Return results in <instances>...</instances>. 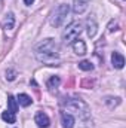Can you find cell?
Instances as JSON below:
<instances>
[{"mask_svg":"<svg viewBox=\"0 0 126 128\" xmlns=\"http://www.w3.org/2000/svg\"><path fill=\"white\" fill-rule=\"evenodd\" d=\"M67 110L74 113L76 116H79L80 119H89L91 118V110L89 107L82 101V100H71L67 103Z\"/></svg>","mask_w":126,"mask_h":128,"instance_id":"obj_1","label":"cell"},{"mask_svg":"<svg viewBox=\"0 0 126 128\" xmlns=\"http://www.w3.org/2000/svg\"><path fill=\"white\" fill-rule=\"evenodd\" d=\"M83 30V26L80 21H73L63 33V40L65 43H73L74 40H77V37L80 36V33Z\"/></svg>","mask_w":126,"mask_h":128,"instance_id":"obj_2","label":"cell"},{"mask_svg":"<svg viewBox=\"0 0 126 128\" xmlns=\"http://www.w3.org/2000/svg\"><path fill=\"white\" fill-rule=\"evenodd\" d=\"M68 12H70V6L68 4H58L57 8H55V10H54V14H52V18H51V24L54 26V27H60V26H63L64 21H65V18H67V15H68Z\"/></svg>","mask_w":126,"mask_h":128,"instance_id":"obj_3","label":"cell"},{"mask_svg":"<svg viewBox=\"0 0 126 128\" xmlns=\"http://www.w3.org/2000/svg\"><path fill=\"white\" fill-rule=\"evenodd\" d=\"M36 54H58V45L54 39H45L36 46Z\"/></svg>","mask_w":126,"mask_h":128,"instance_id":"obj_4","label":"cell"},{"mask_svg":"<svg viewBox=\"0 0 126 128\" xmlns=\"http://www.w3.org/2000/svg\"><path fill=\"white\" fill-rule=\"evenodd\" d=\"M34 121H36V124H37L40 128H48L49 127V124H51L48 115L43 113V112H37L36 116H34Z\"/></svg>","mask_w":126,"mask_h":128,"instance_id":"obj_5","label":"cell"},{"mask_svg":"<svg viewBox=\"0 0 126 128\" xmlns=\"http://www.w3.org/2000/svg\"><path fill=\"white\" fill-rule=\"evenodd\" d=\"M89 6V0H74L73 2V10L74 14H83Z\"/></svg>","mask_w":126,"mask_h":128,"instance_id":"obj_6","label":"cell"},{"mask_svg":"<svg viewBox=\"0 0 126 128\" xmlns=\"http://www.w3.org/2000/svg\"><path fill=\"white\" fill-rule=\"evenodd\" d=\"M111 63H113V66L116 68H123V66H125V57L122 54H119V52H113Z\"/></svg>","mask_w":126,"mask_h":128,"instance_id":"obj_7","label":"cell"},{"mask_svg":"<svg viewBox=\"0 0 126 128\" xmlns=\"http://www.w3.org/2000/svg\"><path fill=\"white\" fill-rule=\"evenodd\" d=\"M73 51L77 55H85L86 54V43L83 40H74L73 42Z\"/></svg>","mask_w":126,"mask_h":128,"instance_id":"obj_8","label":"cell"},{"mask_svg":"<svg viewBox=\"0 0 126 128\" xmlns=\"http://www.w3.org/2000/svg\"><path fill=\"white\" fill-rule=\"evenodd\" d=\"M61 122H63L64 128H73L74 127V118H73V115H70V113H63Z\"/></svg>","mask_w":126,"mask_h":128,"instance_id":"obj_9","label":"cell"},{"mask_svg":"<svg viewBox=\"0 0 126 128\" xmlns=\"http://www.w3.org/2000/svg\"><path fill=\"white\" fill-rule=\"evenodd\" d=\"M3 26H4V28H6V30H12V28H13V26H15V16H13V14H12V12L6 14L4 21H3Z\"/></svg>","mask_w":126,"mask_h":128,"instance_id":"obj_10","label":"cell"},{"mask_svg":"<svg viewBox=\"0 0 126 128\" xmlns=\"http://www.w3.org/2000/svg\"><path fill=\"white\" fill-rule=\"evenodd\" d=\"M7 110H9L10 113H16V112H18V100L13 96L7 97Z\"/></svg>","mask_w":126,"mask_h":128,"instance_id":"obj_11","label":"cell"},{"mask_svg":"<svg viewBox=\"0 0 126 128\" xmlns=\"http://www.w3.org/2000/svg\"><path fill=\"white\" fill-rule=\"evenodd\" d=\"M96 30H98V26H96L95 20L94 18H89L88 20V36L89 37H94L95 34H96Z\"/></svg>","mask_w":126,"mask_h":128,"instance_id":"obj_12","label":"cell"},{"mask_svg":"<svg viewBox=\"0 0 126 128\" xmlns=\"http://www.w3.org/2000/svg\"><path fill=\"white\" fill-rule=\"evenodd\" d=\"M1 119H3L4 122H7V124H15V121H16V118H15V113H10L9 110L1 113Z\"/></svg>","mask_w":126,"mask_h":128,"instance_id":"obj_13","label":"cell"},{"mask_svg":"<svg viewBox=\"0 0 126 128\" xmlns=\"http://www.w3.org/2000/svg\"><path fill=\"white\" fill-rule=\"evenodd\" d=\"M18 101H19V104L21 106H24V107H27V106H30L31 104V97L27 96V94H19L18 96Z\"/></svg>","mask_w":126,"mask_h":128,"instance_id":"obj_14","label":"cell"},{"mask_svg":"<svg viewBox=\"0 0 126 128\" xmlns=\"http://www.w3.org/2000/svg\"><path fill=\"white\" fill-rule=\"evenodd\" d=\"M60 78L58 76H52L49 80H48V88H51V90H54V88H57L58 85H60Z\"/></svg>","mask_w":126,"mask_h":128,"instance_id":"obj_15","label":"cell"},{"mask_svg":"<svg viewBox=\"0 0 126 128\" xmlns=\"http://www.w3.org/2000/svg\"><path fill=\"white\" fill-rule=\"evenodd\" d=\"M79 67H80L82 70H85V72H91V70L94 68V66L91 64V61H86V60L80 61V63H79Z\"/></svg>","mask_w":126,"mask_h":128,"instance_id":"obj_16","label":"cell"},{"mask_svg":"<svg viewBox=\"0 0 126 128\" xmlns=\"http://www.w3.org/2000/svg\"><path fill=\"white\" fill-rule=\"evenodd\" d=\"M15 78H16V72L15 70H7L6 72V79L7 80H13Z\"/></svg>","mask_w":126,"mask_h":128,"instance_id":"obj_17","label":"cell"},{"mask_svg":"<svg viewBox=\"0 0 126 128\" xmlns=\"http://www.w3.org/2000/svg\"><path fill=\"white\" fill-rule=\"evenodd\" d=\"M24 3L30 6V4H33V3H34V0H24Z\"/></svg>","mask_w":126,"mask_h":128,"instance_id":"obj_18","label":"cell"}]
</instances>
